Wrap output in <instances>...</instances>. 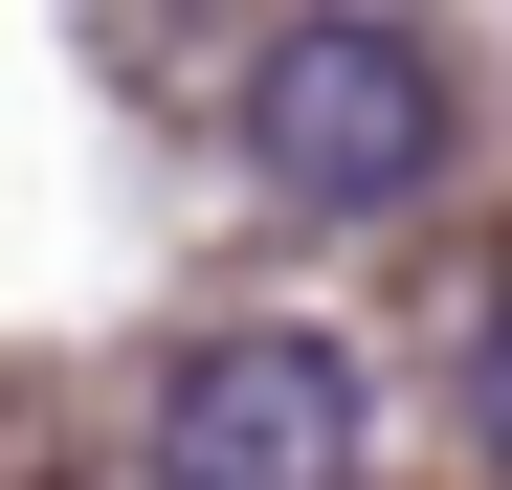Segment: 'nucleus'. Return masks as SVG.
Returning <instances> with one entry per match:
<instances>
[{
	"mask_svg": "<svg viewBox=\"0 0 512 490\" xmlns=\"http://www.w3.org/2000/svg\"><path fill=\"white\" fill-rule=\"evenodd\" d=\"M245 179L312 223H401L446 179V45L379 23V0H312V23L245 45Z\"/></svg>",
	"mask_w": 512,
	"mask_h": 490,
	"instance_id": "obj_1",
	"label": "nucleus"
},
{
	"mask_svg": "<svg viewBox=\"0 0 512 490\" xmlns=\"http://www.w3.org/2000/svg\"><path fill=\"white\" fill-rule=\"evenodd\" d=\"M156 490H379V401L334 335H201L156 379Z\"/></svg>",
	"mask_w": 512,
	"mask_h": 490,
	"instance_id": "obj_2",
	"label": "nucleus"
},
{
	"mask_svg": "<svg viewBox=\"0 0 512 490\" xmlns=\"http://www.w3.org/2000/svg\"><path fill=\"white\" fill-rule=\"evenodd\" d=\"M490 424H512V312H490Z\"/></svg>",
	"mask_w": 512,
	"mask_h": 490,
	"instance_id": "obj_3",
	"label": "nucleus"
}]
</instances>
